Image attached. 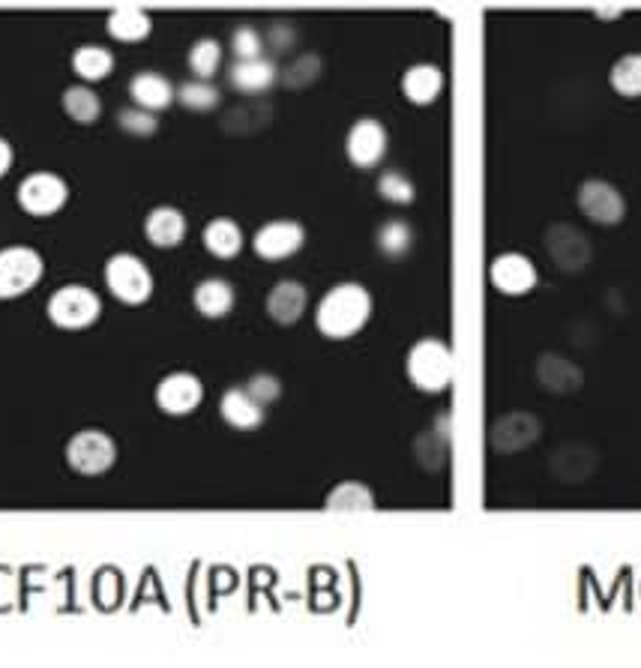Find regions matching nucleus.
Here are the masks:
<instances>
[{"label":"nucleus","instance_id":"39","mask_svg":"<svg viewBox=\"0 0 641 668\" xmlns=\"http://www.w3.org/2000/svg\"><path fill=\"white\" fill-rule=\"evenodd\" d=\"M246 390L258 399V402L270 404L277 402L279 396H282V384H279L277 375H267V372H258V375H252L249 384H246Z\"/></svg>","mask_w":641,"mask_h":668},{"label":"nucleus","instance_id":"30","mask_svg":"<svg viewBox=\"0 0 641 668\" xmlns=\"http://www.w3.org/2000/svg\"><path fill=\"white\" fill-rule=\"evenodd\" d=\"M63 112L69 114L76 124H93L97 117H100L102 105L100 100H97V93L90 88H69L66 93H63Z\"/></svg>","mask_w":641,"mask_h":668},{"label":"nucleus","instance_id":"2","mask_svg":"<svg viewBox=\"0 0 641 668\" xmlns=\"http://www.w3.org/2000/svg\"><path fill=\"white\" fill-rule=\"evenodd\" d=\"M453 351L440 339H420L408 351V378L414 381L416 390L440 393L453 381Z\"/></svg>","mask_w":641,"mask_h":668},{"label":"nucleus","instance_id":"6","mask_svg":"<svg viewBox=\"0 0 641 668\" xmlns=\"http://www.w3.org/2000/svg\"><path fill=\"white\" fill-rule=\"evenodd\" d=\"M42 277V258L27 246L0 249V300H13L34 288Z\"/></svg>","mask_w":641,"mask_h":668},{"label":"nucleus","instance_id":"22","mask_svg":"<svg viewBox=\"0 0 641 668\" xmlns=\"http://www.w3.org/2000/svg\"><path fill=\"white\" fill-rule=\"evenodd\" d=\"M444 90V73L435 64H414L402 76V93L414 105H428Z\"/></svg>","mask_w":641,"mask_h":668},{"label":"nucleus","instance_id":"10","mask_svg":"<svg viewBox=\"0 0 641 668\" xmlns=\"http://www.w3.org/2000/svg\"><path fill=\"white\" fill-rule=\"evenodd\" d=\"M600 467V450L591 447V444L569 441L564 447H557L549 459V474H552L557 483H566V486H579L585 479H591Z\"/></svg>","mask_w":641,"mask_h":668},{"label":"nucleus","instance_id":"41","mask_svg":"<svg viewBox=\"0 0 641 668\" xmlns=\"http://www.w3.org/2000/svg\"><path fill=\"white\" fill-rule=\"evenodd\" d=\"M10 165H13V147H10V141L0 139V177L10 171Z\"/></svg>","mask_w":641,"mask_h":668},{"label":"nucleus","instance_id":"36","mask_svg":"<svg viewBox=\"0 0 641 668\" xmlns=\"http://www.w3.org/2000/svg\"><path fill=\"white\" fill-rule=\"evenodd\" d=\"M261 49H265V39L255 27L243 25L231 34V51L238 54V61H255L261 57Z\"/></svg>","mask_w":641,"mask_h":668},{"label":"nucleus","instance_id":"14","mask_svg":"<svg viewBox=\"0 0 641 668\" xmlns=\"http://www.w3.org/2000/svg\"><path fill=\"white\" fill-rule=\"evenodd\" d=\"M204 387L202 381L195 378L192 372H171L159 381L156 387V404L163 408L165 414L183 416L192 414L198 404H202Z\"/></svg>","mask_w":641,"mask_h":668},{"label":"nucleus","instance_id":"40","mask_svg":"<svg viewBox=\"0 0 641 668\" xmlns=\"http://www.w3.org/2000/svg\"><path fill=\"white\" fill-rule=\"evenodd\" d=\"M297 42V30L291 22H273L267 30V46L273 51H289Z\"/></svg>","mask_w":641,"mask_h":668},{"label":"nucleus","instance_id":"19","mask_svg":"<svg viewBox=\"0 0 641 668\" xmlns=\"http://www.w3.org/2000/svg\"><path fill=\"white\" fill-rule=\"evenodd\" d=\"M144 234H148L153 246L175 249L177 243L183 240V234H187V219H183V214H180L177 207H168V204L153 207L148 222H144Z\"/></svg>","mask_w":641,"mask_h":668},{"label":"nucleus","instance_id":"21","mask_svg":"<svg viewBox=\"0 0 641 668\" xmlns=\"http://www.w3.org/2000/svg\"><path fill=\"white\" fill-rule=\"evenodd\" d=\"M279 78L277 64L267 57H255V61H238L228 73V81L243 93H265L267 88H273V81Z\"/></svg>","mask_w":641,"mask_h":668},{"label":"nucleus","instance_id":"31","mask_svg":"<svg viewBox=\"0 0 641 668\" xmlns=\"http://www.w3.org/2000/svg\"><path fill=\"white\" fill-rule=\"evenodd\" d=\"M219 64H222V46H219L216 39L204 37L189 49V69L202 78V81H207V78L214 76L216 69H219Z\"/></svg>","mask_w":641,"mask_h":668},{"label":"nucleus","instance_id":"12","mask_svg":"<svg viewBox=\"0 0 641 668\" xmlns=\"http://www.w3.org/2000/svg\"><path fill=\"white\" fill-rule=\"evenodd\" d=\"M491 285L507 294V297H525L537 288V267L528 255L522 253H501L489 267Z\"/></svg>","mask_w":641,"mask_h":668},{"label":"nucleus","instance_id":"33","mask_svg":"<svg viewBox=\"0 0 641 668\" xmlns=\"http://www.w3.org/2000/svg\"><path fill=\"white\" fill-rule=\"evenodd\" d=\"M177 100L187 105L189 112H210L219 105V90L210 81H187L183 88L177 90Z\"/></svg>","mask_w":641,"mask_h":668},{"label":"nucleus","instance_id":"25","mask_svg":"<svg viewBox=\"0 0 641 668\" xmlns=\"http://www.w3.org/2000/svg\"><path fill=\"white\" fill-rule=\"evenodd\" d=\"M204 246L216 258H234L243 246V231L234 219H214L204 228Z\"/></svg>","mask_w":641,"mask_h":668},{"label":"nucleus","instance_id":"4","mask_svg":"<svg viewBox=\"0 0 641 668\" xmlns=\"http://www.w3.org/2000/svg\"><path fill=\"white\" fill-rule=\"evenodd\" d=\"M102 312L100 297L85 285H63L49 297V318L63 330L90 327Z\"/></svg>","mask_w":641,"mask_h":668},{"label":"nucleus","instance_id":"26","mask_svg":"<svg viewBox=\"0 0 641 668\" xmlns=\"http://www.w3.org/2000/svg\"><path fill=\"white\" fill-rule=\"evenodd\" d=\"M328 513H369L375 510V494L363 483H339L324 501Z\"/></svg>","mask_w":641,"mask_h":668},{"label":"nucleus","instance_id":"32","mask_svg":"<svg viewBox=\"0 0 641 668\" xmlns=\"http://www.w3.org/2000/svg\"><path fill=\"white\" fill-rule=\"evenodd\" d=\"M267 120H270V108L258 102V105H238L234 112H228L222 127H226L228 132L246 136V132H255V129L265 127Z\"/></svg>","mask_w":641,"mask_h":668},{"label":"nucleus","instance_id":"15","mask_svg":"<svg viewBox=\"0 0 641 668\" xmlns=\"http://www.w3.org/2000/svg\"><path fill=\"white\" fill-rule=\"evenodd\" d=\"M306 231L300 222H291V219H277V222H267L265 228L255 231V253L267 258V261H279V258H289L303 246Z\"/></svg>","mask_w":641,"mask_h":668},{"label":"nucleus","instance_id":"37","mask_svg":"<svg viewBox=\"0 0 641 668\" xmlns=\"http://www.w3.org/2000/svg\"><path fill=\"white\" fill-rule=\"evenodd\" d=\"M117 124L132 136H153L156 132V117L151 112H144V108H126V112L117 114Z\"/></svg>","mask_w":641,"mask_h":668},{"label":"nucleus","instance_id":"7","mask_svg":"<svg viewBox=\"0 0 641 668\" xmlns=\"http://www.w3.org/2000/svg\"><path fill=\"white\" fill-rule=\"evenodd\" d=\"M576 202H579L581 214L597 226H617L627 216V202H624L620 190L608 180H600V177H591V180L581 183Z\"/></svg>","mask_w":641,"mask_h":668},{"label":"nucleus","instance_id":"27","mask_svg":"<svg viewBox=\"0 0 641 668\" xmlns=\"http://www.w3.org/2000/svg\"><path fill=\"white\" fill-rule=\"evenodd\" d=\"M608 85L615 88L617 97L624 100H639L641 97V51H629L624 57H617L612 73H608Z\"/></svg>","mask_w":641,"mask_h":668},{"label":"nucleus","instance_id":"20","mask_svg":"<svg viewBox=\"0 0 641 668\" xmlns=\"http://www.w3.org/2000/svg\"><path fill=\"white\" fill-rule=\"evenodd\" d=\"M129 97L136 102V108L144 112H163L175 100V88L171 81L159 73H139L129 81Z\"/></svg>","mask_w":641,"mask_h":668},{"label":"nucleus","instance_id":"13","mask_svg":"<svg viewBox=\"0 0 641 668\" xmlns=\"http://www.w3.org/2000/svg\"><path fill=\"white\" fill-rule=\"evenodd\" d=\"M345 153L357 168H375L387 153V129L375 117H360L345 139Z\"/></svg>","mask_w":641,"mask_h":668},{"label":"nucleus","instance_id":"28","mask_svg":"<svg viewBox=\"0 0 641 668\" xmlns=\"http://www.w3.org/2000/svg\"><path fill=\"white\" fill-rule=\"evenodd\" d=\"M114 57L108 49H100V46H81V49L73 54V69L85 81H102V78L112 73Z\"/></svg>","mask_w":641,"mask_h":668},{"label":"nucleus","instance_id":"8","mask_svg":"<svg viewBox=\"0 0 641 668\" xmlns=\"http://www.w3.org/2000/svg\"><path fill=\"white\" fill-rule=\"evenodd\" d=\"M114 441L100 429L78 432L73 441L66 444V462L78 474H102L114 465Z\"/></svg>","mask_w":641,"mask_h":668},{"label":"nucleus","instance_id":"3","mask_svg":"<svg viewBox=\"0 0 641 668\" xmlns=\"http://www.w3.org/2000/svg\"><path fill=\"white\" fill-rule=\"evenodd\" d=\"M542 240H546V253H549L557 270L581 273L585 267L591 265L593 246L581 228L569 226V222H552V226L546 228Z\"/></svg>","mask_w":641,"mask_h":668},{"label":"nucleus","instance_id":"24","mask_svg":"<svg viewBox=\"0 0 641 668\" xmlns=\"http://www.w3.org/2000/svg\"><path fill=\"white\" fill-rule=\"evenodd\" d=\"M108 34L120 42H139L151 34V15L141 7H117L108 15Z\"/></svg>","mask_w":641,"mask_h":668},{"label":"nucleus","instance_id":"17","mask_svg":"<svg viewBox=\"0 0 641 668\" xmlns=\"http://www.w3.org/2000/svg\"><path fill=\"white\" fill-rule=\"evenodd\" d=\"M219 414L234 429H255L265 423V404L258 402L246 387H231L219 402Z\"/></svg>","mask_w":641,"mask_h":668},{"label":"nucleus","instance_id":"11","mask_svg":"<svg viewBox=\"0 0 641 668\" xmlns=\"http://www.w3.org/2000/svg\"><path fill=\"white\" fill-rule=\"evenodd\" d=\"M66 183L57 175L49 171H37V175L25 177L18 183V204L25 207L30 216H51L66 204Z\"/></svg>","mask_w":641,"mask_h":668},{"label":"nucleus","instance_id":"16","mask_svg":"<svg viewBox=\"0 0 641 668\" xmlns=\"http://www.w3.org/2000/svg\"><path fill=\"white\" fill-rule=\"evenodd\" d=\"M537 381L546 393L554 396H569V393L581 390L585 384V372H581L569 357L557 351H546L537 357Z\"/></svg>","mask_w":641,"mask_h":668},{"label":"nucleus","instance_id":"5","mask_svg":"<svg viewBox=\"0 0 641 668\" xmlns=\"http://www.w3.org/2000/svg\"><path fill=\"white\" fill-rule=\"evenodd\" d=\"M105 282L117 300L129 303V306H139L153 294V277L151 270L144 267L141 258L129 253L112 255L108 265H105Z\"/></svg>","mask_w":641,"mask_h":668},{"label":"nucleus","instance_id":"34","mask_svg":"<svg viewBox=\"0 0 641 668\" xmlns=\"http://www.w3.org/2000/svg\"><path fill=\"white\" fill-rule=\"evenodd\" d=\"M377 192L381 198H387L390 204H411L414 202V183L402 175V171H384L377 177Z\"/></svg>","mask_w":641,"mask_h":668},{"label":"nucleus","instance_id":"35","mask_svg":"<svg viewBox=\"0 0 641 668\" xmlns=\"http://www.w3.org/2000/svg\"><path fill=\"white\" fill-rule=\"evenodd\" d=\"M318 76H321V57H318V54H300V57L282 73V81H285L289 88H306V85H312Z\"/></svg>","mask_w":641,"mask_h":668},{"label":"nucleus","instance_id":"42","mask_svg":"<svg viewBox=\"0 0 641 668\" xmlns=\"http://www.w3.org/2000/svg\"><path fill=\"white\" fill-rule=\"evenodd\" d=\"M620 13H624V10H597V15H603V18H617Z\"/></svg>","mask_w":641,"mask_h":668},{"label":"nucleus","instance_id":"38","mask_svg":"<svg viewBox=\"0 0 641 668\" xmlns=\"http://www.w3.org/2000/svg\"><path fill=\"white\" fill-rule=\"evenodd\" d=\"M447 432L440 429L435 432V435H426V438H420V444H416V450H420V462L426 467H440L444 465V450H447Z\"/></svg>","mask_w":641,"mask_h":668},{"label":"nucleus","instance_id":"9","mask_svg":"<svg viewBox=\"0 0 641 668\" xmlns=\"http://www.w3.org/2000/svg\"><path fill=\"white\" fill-rule=\"evenodd\" d=\"M540 435V416H534L530 411H510L491 423L489 444L498 453H518V450H528Z\"/></svg>","mask_w":641,"mask_h":668},{"label":"nucleus","instance_id":"1","mask_svg":"<svg viewBox=\"0 0 641 668\" xmlns=\"http://www.w3.org/2000/svg\"><path fill=\"white\" fill-rule=\"evenodd\" d=\"M372 316V297L360 282H342L321 297L315 309V324L328 339H351Z\"/></svg>","mask_w":641,"mask_h":668},{"label":"nucleus","instance_id":"23","mask_svg":"<svg viewBox=\"0 0 641 668\" xmlns=\"http://www.w3.org/2000/svg\"><path fill=\"white\" fill-rule=\"evenodd\" d=\"M192 300L204 318H226L234 306V288L226 279H204V282H198Z\"/></svg>","mask_w":641,"mask_h":668},{"label":"nucleus","instance_id":"18","mask_svg":"<svg viewBox=\"0 0 641 668\" xmlns=\"http://www.w3.org/2000/svg\"><path fill=\"white\" fill-rule=\"evenodd\" d=\"M303 309H306V288L297 279H282L273 285V291L267 294V316L273 318L277 324H294L300 321Z\"/></svg>","mask_w":641,"mask_h":668},{"label":"nucleus","instance_id":"29","mask_svg":"<svg viewBox=\"0 0 641 668\" xmlns=\"http://www.w3.org/2000/svg\"><path fill=\"white\" fill-rule=\"evenodd\" d=\"M375 243L387 258H402L414 246V231L402 219H390V222H384V226L377 228Z\"/></svg>","mask_w":641,"mask_h":668}]
</instances>
